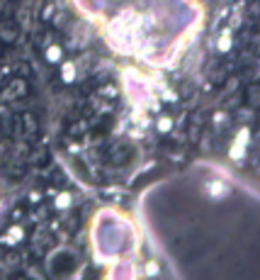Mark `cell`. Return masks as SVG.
Instances as JSON below:
<instances>
[{
	"label": "cell",
	"instance_id": "cell-6",
	"mask_svg": "<svg viewBox=\"0 0 260 280\" xmlns=\"http://www.w3.org/2000/svg\"><path fill=\"white\" fill-rule=\"evenodd\" d=\"M17 39H20V24L17 22L0 24V42H3V44H15Z\"/></svg>",
	"mask_w": 260,
	"mask_h": 280
},
{
	"label": "cell",
	"instance_id": "cell-14",
	"mask_svg": "<svg viewBox=\"0 0 260 280\" xmlns=\"http://www.w3.org/2000/svg\"><path fill=\"white\" fill-rule=\"evenodd\" d=\"M158 273H161V266H158L156 261H149L146 268H143V275H146V278H156Z\"/></svg>",
	"mask_w": 260,
	"mask_h": 280
},
{
	"label": "cell",
	"instance_id": "cell-10",
	"mask_svg": "<svg viewBox=\"0 0 260 280\" xmlns=\"http://www.w3.org/2000/svg\"><path fill=\"white\" fill-rule=\"evenodd\" d=\"M71 202H73V195H71V192H59V195H56V207H59V210H68Z\"/></svg>",
	"mask_w": 260,
	"mask_h": 280
},
{
	"label": "cell",
	"instance_id": "cell-7",
	"mask_svg": "<svg viewBox=\"0 0 260 280\" xmlns=\"http://www.w3.org/2000/svg\"><path fill=\"white\" fill-rule=\"evenodd\" d=\"M78 8L83 12H90V15H95V12H102L105 8V0H76Z\"/></svg>",
	"mask_w": 260,
	"mask_h": 280
},
{
	"label": "cell",
	"instance_id": "cell-4",
	"mask_svg": "<svg viewBox=\"0 0 260 280\" xmlns=\"http://www.w3.org/2000/svg\"><path fill=\"white\" fill-rule=\"evenodd\" d=\"M24 93H27V83H24L22 78H15V80L10 83V86H8V88L3 90V100H5V102L20 100Z\"/></svg>",
	"mask_w": 260,
	"mask_h": 280
},
{
	"label": "cell",
	"instance_id": "cell-16",
	"mask_svg": "<svg viewBox=\"0 0 260 280\" xmlns=\"http://www.w3.org/2000/svg\"><path fill=\"white\" fill-rule=\"evenodd\" d=\"M54 10H56L54 3H46V5H44V12H39V17L46 22V20H51V17H54Z\"/></svg>",
	"mask_w": 260,
	"mask_h": 280
},
{
	"label": "cell",
	"instance_id": "cell-13",
	"mask_svg": "<svg viewBox=\"0 0 260 280\" xmlns=\"http://www.w3.org/2000/svg\"><path fill=\"white\" fill-rule=\"evenodd\" d=\"M10 129V115L5 107H0V134H5Z\"/></svg>",
	"mask_w": 260,
	"mask_h": 280
},
{
	"label": "cell",
	"instance_id": "cell-19",
	"mask_svg": "<svg viewBox=\"0 0 260 280\" xmlns=\"http://www.w3.org/2000/svg\"><path fill=\"white\" fill-rule=\"evenodd\" d=\"M8 3H12V0H8Z\"/></svg>",
	"mask_w": 260,
	"mask_h": 280
},
{
	"label": "cell",
	"instance_id": "cell-5",
	"mask_svg": "<svg viewBox=\"0 0 260 280\" xmlns=\"http://www.w3.org/2000/svg\"><path fill=\"white\" fill-rule=\"evenodd\" d=\"M248 142H250V132H248V127H243V129L239 132V136H236L234 146H231V158H234V161H236V158H243Z\"/></svg>",
	"mask_w": 260,
	"mask_h": 280
},
{
	"label": "cell",
	"instance_id": "cell-3",
	"mask_svg": "<svg viewBox=\"0 0 260 280\" xmlns=\"http://www.w3.org/2000/svg\"><path fill=\"white\" fill-rule=\"evenodd\" d=\"M136 275H139V270L131 261H117L109 270V278H136Z\"/></svg>",
	"mask_w": 260,
	"mask_h": 280
},
{
	"label": "cell",
	"instance_id": "cell-1",
	"mask_svg": "<svg viewBox=\"0 0 260 280\" xmlns=\"http://www.w3.org/2000/svg\"><path fill=\"white\" fill-rule=\"evenodd\" d=\"M107 42L120 54H134L139 44V17L134 10H122L107 27Z\"/></svg>",
	"mask_w": 260,
	"mask_h": 280
},
{
	"label": "cell",
	"instance_id": "cell-9",
	"mask_svg": "<svg viewBox=\"0 0 260 280\" xmlns=\"http://www.w3.org/2000/svg\"><path fill=\"white\" fill-rule=\"evenodd\" d=\"M129 154H131L129 146H114V151H112V161H114V163H124Z\"/></svg>",
	"mask_w": 260,
	"mask_h": 280
},
{
	"label": "cell",
	"instance_id": "cell-11",
	"mask_svg": "<svg viewBox=\"0 0 260 280\" xmlns=\"http://www.w3.org/2000/svg\"><path fill=\"white\" fill-rule=\"evenodd\" d=\"M156 127H158V132H161V134H168V132L173 129V117H168V115L158 117V124H156Z\"/></svg>",
	"mask_w": 260,
	"mask_h": 280
},
{
	"label": "cell",
	"instance_id": "cell-15",
	"mask_svg": "<svg viewBox=\"0 0 260 280\" xmlns=\"http://www.w3.org/2000/svg\"><path fill=\"white\" fill-rule=\"evenodd\" d=\"M217 49H219V54H226L228 49H231V37L228 34H221V39L217 42Z\"/></svg>",
	"mask_w": 260,
	"mask_h": 280
},
{
	"label": "cell",
	"instance_id": "cell-18",
	"mask_svg": "<svg viewBox=\"0 0 260 280\" xmlns=\"http://www.w3.org/2000/svg\"><path fill=\"white\" fill-rule=\"evenodd\" d=\"M100 95H105V98H114V95H117V88L107 86V88H102V90H100Z\"/></svg>",
	"mask_w": 260,
	"mask_h": 280
},
{
	"label": "cell",
	"instance_id": "cell-2",
	"mask_svg": "<svg viewBox=\"0 0 260 280\" xmlns=\"http://www.w3.org/2000/svg\"><path fill=\"white\" fill-rule=\"evenodd\" d=\"M122 88H124V95L129 98L134 107H146L151 102V83H149L146 76H141L134 68L122 71Z\"/></svg>",
	"mask_w": 260,
	"mask_h": 280
},
{
	"label": "cell",
	"instance_id": "cell-12",
	"mask_svg": "<svg viewBox=\"0 0 260 280\" xmlns=\"http://www.w3.org/2000/svg\"><path fill=\"white\" fill-rule=\"evenodd\" d=\"M44 56H46V61H51V64H59V61H61V56H64V51H61V46H49Z\"/></svg>",
	"mask_w": 260,
	"mask_h": 280
},
{
	"label": "cell",
	"instance_id": "cell-17",
	"mask_svg": "<svg viewBox=\"0 0 260 280\" xmlns=\"http://www.w3.org/2000/svg\"><path fill=\"white\" fill-rule=\"evenodd\" d=\"M248 105H250V107H255V105H258V88H255V86H250V88H248Z\"/></svg>",
	"mask_w": 260,
	"mask_h": 280
},
{
	"label": "cell",
	"instance_id": "cell-8",
	"mask_svg": "<svg viewBox=\"0 0 260 280\" xmlns=\"http://www.w3.org/2000/svg\"><path fill=\"white\" fill-rule=\"evenodd\" d=\"M61 80L64 83H73L76 80V64H64V71H61Z\"/></svg>",
	"mask_w": 260,
	"mask_h": 280
}]
</instances>
